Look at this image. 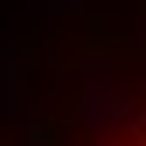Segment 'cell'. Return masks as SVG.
I'll use <instances>...</instances> for the list:
<instances>
[{"instance_id": "cell-1", "label": "cell", "mask_w": 146, "mask_h": 146, "mask_svg": "<svg viewBox=\"0 0 146 146\" xmlns=\"http://www.w3.org/2000/svg\"><path fill=\"white\" fill-rule=\"evenodd\" d=\"M98 146H132V139H98Z\"/></svg>"}]
</instances>
